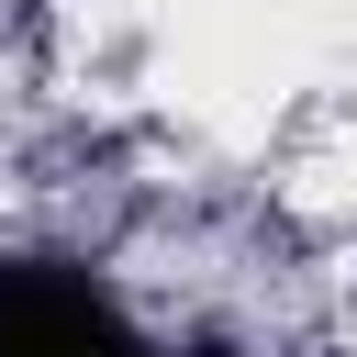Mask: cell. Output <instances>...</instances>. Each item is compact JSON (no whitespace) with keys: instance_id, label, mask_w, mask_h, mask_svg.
<instances>
[{"instance_id":"obj_1","label":"cell","mask_w":357,"mask_h":357,"mask_svg":"<svg viewBox=\"0 0 357 357\" xmlns=\"http://www.w3.org/2000/svg\"><path fill=\"white\" fill-rule=\"evenodd\" d=\"M0 357H156L78 268H0Z\"/></svg>"},{"instance_id":"obj_2","label":"cell","mask_w":357,"mask_h":357,"mask_svg":"<svg viewBox=\"0 0 357 357\" xmlns=\"http://www.w3.org/2000/svg\"><path fill=\"white\" fill-rule=\"evenodd\" d=\"M190 357H234V346H223V335H201V346H190Z\"/></svg>"}]
</instances>
